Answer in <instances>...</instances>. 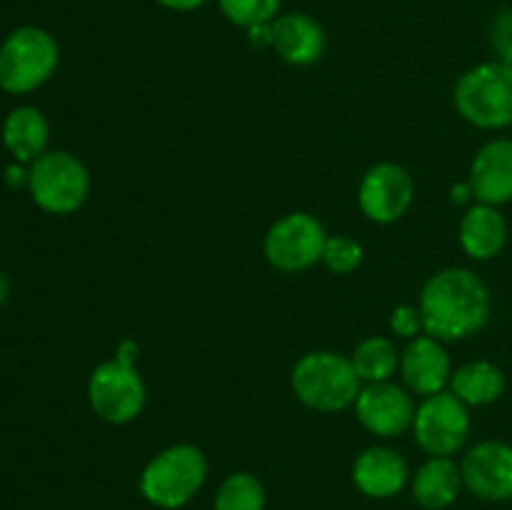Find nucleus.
I'll list each match as a JSON object with an SVG mask.
<instances>
[{"label":"nucleus","instance_id":"nucleus-1","mask_svg":"<svg viewBox=\"0 0 512 510\" xmlns=\"http://www.w3.org/2000/svg\"><path fill=\"white\" fill-rule=\"evenodd\" d=\"M425 333L443 343L478 335L493 315L488 283L470 268H443L425 280L418 298Z\"/></svg>","mask_w":512,"mask_h":510},{"label":"nucleus","instance_id":"nucleus-2","mask_svg":"<svg viewBox=\"0 0 512 510\" xmlns=\"http://www.w3.org/2000/svg\"><path fill=\"white\" fill-rule=\"evenodd\" d=\"M138 343L125 338L110 360L95 365L88 378L90 410L108 425H128L143 415L148 403V385L135 368Z\"/></svg>","mask_w":512,"mask_h":510},{"label":"nucleus","instance_id":"nucleus-3","mask_svg":"<svg viewBox=\"0 0 512 510\" xmlns=\"http://www.w3.org/2000/svg\"><path fill=\"white\" fill-rule=\"evenodd\" d=\"M208 455L195 443H173L158 450L138 475L145 503L158 510H180L203 490L208 480Z\"/></svg>","mask_w":512,"mask_h":510},{"label":"nucleus","instance_id":"nucleus-4","mask_svg":"<svg viewBox=\"0 0 512 510\" xmlns=\"http://www.w3.org/2000/svg\"><path fill=\"white\" fill-rule=\"evenodd\" d=\"M290 388L298 403L315 413H343L353 408L363 380L358 378L350 355L335 350H310L295 360Z\"/></svg>","mask_w":512,"mask_h":510},{"label":"nucleus","instance_id":"nucleus-5","mask_svg":"<svg viewBox=\"0 0 512 510\" xmlns=\"http://www.w3.org/2000/svg\"><path fill=\"white\" fill-rule=\"evenodd\" d=\"M460 118L480 130H505L512 125V65L488 60L465 70L453 90Z\"/></svg>","mask_w":512,"mask_h":510},{"label":"nucleus","instance_id":"nucleus-6","mask_svg":"<svg viewBox=\"0 0 512 510\" xmlns=\"http://www.w3.org/2000/svg\"><path fill=\"white\" fill-rule=\"evenodd\" d=\"M60 63V45L38 25H20L0 45V90L28 95L43 88Z\"/></svg>","mask_w":512,"mask_h":510},{"label":"nucleus","instance_id":"nucleus-7","mask_svg":"<svg viewBox=\"0 0 512 510\" xmlns=\"http://www.w3.org/2000/svg\"><path fill=\"white\" fill-rule=\"evenodd\" d=\"M90 170L70 150H48L28 165V193L48 215H73L88 203Z\"/></svg>","mask_w":512,"mask_h":510},{"label":"nucleus","instance_id":"nucleus-8","mask_svg":"<svg viewBox=\"0 0 512 510\" xmlns=\"http://www.w3.org/2000/svg\"><path fill=\"white\" fill-rule=\"evenodd\" d=\"M328 230L318 215L293 210L275 220L263 238V255L278 273H305L323 260Z\"/></svg>","mask_w":512,"mask_h":510},{"label":"nucleus","instance_id":"nucleus-9","mask_svg":"<svg viewBox=\"0 0 512 510\" xmlns=\"http://www.w3.org/2000/svg\"><path fill=\"white\" fill-rule=\"evenodd\" d=\"M470 428L473 420L468 405L443 390L420 400L410 433L428 458H453L468 443Z\"/></svg>","mask_w":512,"mask_h":510},{"label":"nucleus","instance_id":"nucleus-10","mask_svg":"<svg viewBox=\"0 0 512 510\" xmlns=\"http://www.w3.org/2000/svg\"><path fill=\"white\" fill-rule=\"evenodd\" d=\"M415 200V180L405 165L380 160L370 165L358 185V208L370 223L393 225L408 215Z\"/></svg>","mask_w":512,"mask_h":510},{"label":"nucleus","instance_id":"nucleus-11","mask_svg":"<svg viewBox=\"0 0 512 510\" xmlns=\"http://www.w3.org/2000/svg\"><path fill=\"white\" fill-rule=\"evenodd\" d=\"M353 410L358 423L370 435L380 440H393L413 428L418 403L405 385L385 380V383L363 385Z\"/></svg>","mask_w":512,"mask_h":510},{"label":"nucleus","instance_id":"nucleus-12","mask_svg":"<svg viewBox=\"0 0 512 510\" xmlns=\"http://www.w3.org/2000/svg\"><path fill=\"white\" fill-rule=\"evenodd\" d=\"M463 485L485 503L512 500V445L505 440H480L460 458Z\"/></svg>","mask_w":512,"mask_h":510},{"label":"nucleus","instance_id":"nucleus-13","mask_svg":"<svg viewBox=\"0 0 512 510\" xmlns=\"http://www.w3.org/2000/svg\"><path fill=\"white\" fill-rule=\"evenodd\" d=\"M453 370L443 340L428 333L408 340V345L400 350V378H403L405 388L420 398L448 390Z\"/></svg>","mask_w":512,"mask_h":510},{"label":"nucleus","instance_id":"nucleus-14","mask_svg":"<svg viewBox=\"0 0 512 510\" xmlns=\"http://www.w3.org/2000/svg\"><path fill=\"white\" fill-rule=\"evenodd\" d=\"M410 465L400 450L390 445H370L353 460L350 478L358 493L370 500H390L410 485Z\"/></svg>","mask_w":512,"mask_h":510},{"label":"nucleus","instance_id":"nucleus-15","mask_svg":"<svg viewBox=\"0 0 512 510\" xmlns=\"http://www.w3.org/2000/svg\"><path fill=\"white\" fill-rule=\"evenodd\" d=\"M475 203L503 205L512 203V138H493L475 153L468 170Z\"/></svg>","mask_w":512,"mask_h":510},{"label":"nucleus","instance_id":"nucleus-16","mask_svg":"<svg viewBox=\"0 0 512 510\" xmlns=\"http://www.w3.org/2000/svg\"><path fill=\"white\" fill-rule=\"evenodd\" d=\"M325 45L323 25L308 13H285L273 20V50L283 63L308 68L323 58Z\"/></svg>","mask_w":512,"mask_h":510},{"label":"nucleus","instance_id":"nucleus-17","mask_svg":"<svg viewBox=\"0 0 512 510\" xmlns=\"http://www.w3.org/2000/svg\"><path fill=\"white\" fill-rule=\"evenodd\" d=\"M458 240L468 258L488 263L498 258L508 245V220L495 205L473 203L460 218Z\"/></svg>","mask_w":512,"mask_h":510},{"label":"nucleus","instance_id":"nucleus-18","mask_svg":"<svg viewBox=\"0 0 512 510\" xmlns=\"http://www.w3.org/2000/svg\"><path fill=\"white\" fill-rule=\"evenodd\" d=\"M5 150L13 155L15 163L30 165L40 155L48 153L50 123L45 113L35 105H18L10 110L0 128Z\"/></svg>","mask_w":512,"mask_h":510},{"label":"nucleus","instance_id":"nucleus-19","mask_svg":"<svg viewBox=\"0 0 512 510\" xmlns=\"http://www.w3.org/2000/svg\"><path fill=\"white\" fill-rule=\"evenodd\" d=\"M408 488L423 510H448L465 488L460 463L455 458H428L410 475Z\"/></svg>","mask_w":512,"mask_h":510},{"label":"nucleus","instance_id":"nucleus-20","mask_svg":"<svg viewBox=\"0 0 512 510\" xmlns=\"http://www.w3.org/2000/svg\"><path fill=\"white\" fill-rule=\"evenodd\" d=\"M508 380L500 365L493 360H470L450 375L448 390L468 408H485L503 398Z\"/></svg>","mask_w":512,"mask_h":510},{"label":"nucleus","instance_id":"nucleus-21","mask_svg":"<svg viewBox=\"0 0 512 510\" xmlns=\"http://www.w3.org/2000/svg\"><path fill=\"white\" fill-rule=\"evenodd\" d=\"M350 360H353V368L358 378L363 380V385L393 380L400 370L398 345L385 335H370V338L360 340L350 353Z\"/></svg>","mask_w":512,"mask_h":510},{"label":"nucleus","instance_id":"nucleus-22","mask_svg":"<svg viewBox=\"0 0 512 510\" xmlns=\"http://www.w3.org/2000/svg\"><path fill=\"white\" fill-rule=\"evenodd\" d=\"M268 493L263 480L250 470H235L220 480L213 498V510H265Z\"/></svg>","mask_w":512,"mask_h":510},{"label":"nucleus","instance_id":"nucleus-23","mask_svg":"<svg viewBox=\"0 0 512 510\" xmlns=\"http://www.w3.org/2000/svg\"><path fill=\"white\" fill-rule=\"evenodd\" d=\"M283 0H218L220 13L238 28H255V25H268L278 18V10Z\"/></svg>","mask_w":512,"mask_h":510},{"label":"nucleus","instance_id":"nucleus-24","mask_svg":"<svg viewBox=\"0 0 512 510\" xmlns=\"http://www.w3.org/2000/svg\"><path fill=\"white\" fill-rule=\"evenodd\" d=\"M363 245L350 235H328L320 263L333 275H350L363 265Z\"/></svg>","mask_w":512,"mask_h":510},{"label":"nucleus","instance_id":"nucleus-25","mask_svg":"<svg viewBox=\"0 0 512 510\" xmlns=\"http://www.w3.org/2000/svg\"><path fill=\"white\" fill-rule=\"evenodd\" d=\"M390 333L403 340H413L418 335H423V315H420L418 305L403 303L398 308H393V313H390Z\"/></svg>","mask_w":512,"mask_h":510},{"label":"nucleus","instance_id":"nucleus-26","mask_svg":"<svg viewBox=\"0 0 512 510\" xmlns=\"http://www.w3.org/2000/svg\"><path fill=\"white\" fill-rule=\"evenodd\" d=\"M5 183H8L10 188H28V165H8V168H5Z\"/></svg>","mask_w":512,"mask_h":510},{"label":"nucleus","instance_id":"nucleus-27","mask_svg":"<svg viewBox=\"0 0 512 510\" xmlns=\"http://www.w3.org/2000/svg\"><path fill=\"white\" fill-rule=\"evenodd\" d=\"M155 3L165 10H175V13H190V10L203 8L208 0H155Z\"/></svg>","mask_w":512,"mask_h":510},{"label":"nucleus","instance_id":"nucleus-28","mask_svg":"<svg viewBox=\"0 0 512 510\" xmlns=\"http://www.w3.org/2000/svg\"><path fill=\"white\" fill-rule=\"evenodd\" d=\"M450 200H453L455 205H473L475 198H473V188H470V183L465 180V183H458L450 188Z\"/></svg>","mask_w":512,"mask_h":510},{"label":"nucleus","instance_id":"nucleus-29","mask_svg":"<svg viewBox=\"0 0 512 510\" xmlns=\"http://www.w3.org/2000/svg\"><path fill=\"white\" fill-rule=\"evenodd\" d=\"M8 295H10V280L5 278L3 273H0V305H3L5 300H8Z\"/></svg>","mask_w":512,"mask_h":510}]
</instances>
